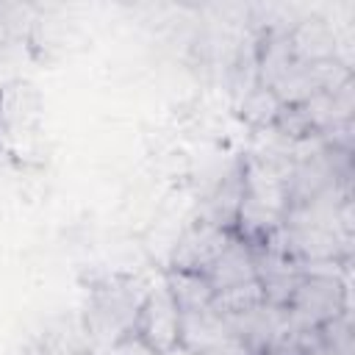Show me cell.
<instances>
[{
  "mask_svg": "<svg viewBox=\"0 0 355 355\" xmlns=\"http://www.w3.org/2000/svg\"><path fill=\"white\" fill-rule=\"evenodd\" d=\"M150 283L139 275H105L89 286L83 305V333L89 344L108 349L136 330Z\"/></svg>",
  "mask_w": 355,
  "mask_h": 355,
  "instance_id": "6da1fadb",
  "label": "cell"
},
{
  "mask_svg": "<svg viewBox=\"0 0 355 355\" xmlns=\"http://www.w3.org/2000/svg\"><path fill=\"white\" fill-rule=\"evenodd\" d=\"M283 311H286L288 330L316 333L324 322L349 311V280L305 275Z\"/></svg>",
  "mask_w": 355,
  "mask_h": 355,
  "instance_id": "7a4b0ae2",
  "label": "cell"
},
{
  "mask_svg": "<svg viewBox=\"0 0 355 355\" xmlns=\"http://www.w3.org/2000/svg\"><path fill=\"white\" fill-rule=\"evenodd\" d=\"M141 341H147L158 355H166L169 349L178 347L180 338V311L169 294V286L164 280V275L150 283V291L141 302L139 319H136V330H133Z\"/></svg>",
  "mask_w": 355,
  "mask_h": 355,
  "instance_id": "3957f363",
  "label": "cell"
},
{
  "mask_svg": "<svg viewBox=\"0 0 355 355\" xmlns=\"http://www.w3.org/2000/svg\"><path fill=\"white\" fill-rule=\"evenodd\" d=\"M252 250H255V280L263 291V300L269 305L286 308L294 288L305 277L302 263L291 252H286L275 244H263V247H252Z\"/></svg>",
  "mask_w": 355,
  "mask_h": 355,
  "instance_id": "277c9868",
  "label": "cell"
},
{
  "mask_svg": "<svg viewBox=\"0 0 355 355\" xmlns=\"http://www.w3.org/2000/svg\"><path fill=\"white\" fill-rule=\"evenodd\" d=\"M233 239V230H225V227H216L211 222H191L183 236L178 239V244L172 247V255H169V266L166 269H180V272H205L216 255L230 244Z\"/></svg>",
  "mask_w": 355,
  "mask_h": 355,
  "instance_id": "5b68a950",
  "label": "cell"
},
{
  "mask_svg": "<svg viewBox=\"0 0 355 355\" xmlns=\"http://www.w3.org/2000/svg\"><path fill=\"white\" fill-rule=\"evenodd\" d=\"M225 319V316H222ZM227 330L233 338H239L252 355H261L288 324H286V311L269 302H261L244 313L227 316Z\"/></svg>",
  "mask_w": 355,
  "mask_h": 355,
  "instance_id": "8992f818",
  "label": "cell"
},
{
  "mask_svg": "<svg viewBox=\"0 0 355 355\" xmlns=\"http://www.w3.org/2000/svg\"><path fill=\"white\" fill-rule=\"evenodd\" d=\"M288 47L291 55L302 64L330 61L338 53V33L322 17H305L288 28Z\"/></svg>",
  "mask_w": 355,
  "mask_h": 355,
  "instance_id": "52a82bcc",
  "label": "cell"
},
{
  "mask_svg": "<svg viewBox=\"0 0 355 355\" xmlns=\"http://www.w3.org/2000/svg\"><path fill=\"white\" fill-rule=\"evenodd\" d=\"M202 275L208 277L214 291H225V288L250 283V280H255V250L233 233L230 244L216 255V261Z\"/></svg>",
  "mask_w": 355,
  "mask_h": 355,
  "instance_id": "ba28073f",
  "label": "cell"
},
{
  "mask_svg": "<svg viewBox=\"0 0 355 355\" xmlns=\"http://www.w3.org/2000/svg\"><path fill=\"white\" fill-rule=\"evenodd\" d=\"M244 197V180H241V161L222 175V180H216V186L211 189V194L202 200L200 205V219L211 222L216 227L233 230L236 225V214Z\"/></svg>",
  "mask_w": 355,
  "mask_h": 355,
  "instance_id": "9c48e42d",
  "label": "cell"
},
{
  "mask_svg": "<svg viewBox=\"0 0 355 355\" xmlns=\"http://www.w3.org/2000/svg\"><path fill=\"white\" fill-rule=\"evenodd\" d=\"M227 338H230L227 322L219 313H214L211 308L180 313V338H178V347H183L186 352L200 355V352H208V349L219 347Z\"/></svg>",
  "mask_w": 355,
  "mask_h": 355,
  "instance_id": "30bf717a",
  "label": "cell"
},
{
  "mask_svg": "<svg viewBox=\"0 0 355 355\" xmlns=\"http://www.w3.org/2000/svg\"><path fill=\"white\" fill-rule=\"evenodd\" d=\"M164 280L169 286V294L178 305L180 313L186 311H202L211 305L214 300V286L208 283V277L202 272H180V269H166Z\"/></svg>",
  "mask_w": 355,
  "mask_h": 355,
  "instance_id": "8fae6325",
  "label": "cell"
},
{
  "mask_svg": "<svg viewBox=\"0 0 355 355\" xmlns=\"http://www.w3.org/2000/svg\"><path fill=\"white\" fill-rule=\"evenodd\" d=\"M236 108H239V116H241L250 128L266 130V128H272V122H275V116L280 114L283 103L277 100V94H275L269 86H263V83L255 80V83L236 100Z\"/></svg>",
  "mask_w": 355,
  "mask_h": 355,
  "instance_id": "7c38bea8",
  "label": "cell"
},
{
  "mask_svg": "<svg viewBox=\"0 0 355 355\" xmlns=\"http://www.w3.org/2000/svg\"><path fill=\"white\" fill-rule=\"evenodd\" d=\"M266 302L263 300V291L258 286V280H250V283H241V286H233V288H225V291H216L214 300H211V311L219 313V316H236V313H244L255 305Z\"/></svg>",
  "mask_w": 355,
  "mask_h": 355,
  "instance_id": "4fadbf2b",
  "label": "cell"
},
{
  "mask_svg": "<svg viewBox=\"0 0 355 355\" xmlns=\"http://www.w3.org/2000/svg\"><path fill=\"white\" fill-rule=\"evenodd\" d=\"M316 336L333 355H355V333H352V313L349 311L324 322L316 330Z\"/></svg>",
  "mask_w": 355,
  "mask_h": 355,
  "instance_id": "5bb4252c",
  "label": "cell"
},
{
  "mask_svg": "<svg viewBox=\"0 0 355 355\" xmlns=\"http://www.w3.org/2000/svg\"><path fill=\"white\" fill-rule=\"evenodd\" d=\"M200 355H252L239 338H227V341H222L219 347H214V349H208V352H200Z\"/></svg>",
  "mask_w": 355,
  "mask_h": 355,
  "instance_id": "9a60e30c",
  "label": "cell"
}]
</instances>
